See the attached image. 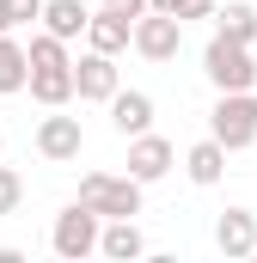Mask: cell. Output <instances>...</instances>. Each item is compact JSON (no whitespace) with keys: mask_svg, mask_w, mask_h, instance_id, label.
<instances>
[{"mask_svg":"<svg viewBox=\"0 0 257 263\" xmlns=\"http://www.w3.org/2000/svg\"><path fill=\"white\" fill-rule=\"evenodd\" d=\"M31 98H37L43 110H62L67 98H80V92H74L67 37H56V31H37V37H31Z\"/></svg>","mask_w":257,"mask_h":263,"instance_id":"1","label":"cell"},{"mask_svg":"<svg viewBox=\"0 0 257 263\" xmlns=\"http://www.w3.org/2000/svg\"><path fill=\"white\" fill-rule=\"evenodd\" d=\"M202 73H208V86L214 92H251L257 86V55L251 43H233V37H208V49H202Z\"/></svg>","mask_w":257,"mask_h":263,"instance_id":"2","label":"cell"},{"mask_svg":"<svg viewBox=\"0 0 257 263\" xmlns=\"http://www.w3.org/2000/svg\"><path fill=\"white\" fill-rule=\"evenodd\" d=\"M98 239H104V214L92 208V202H67L62 214H56V227H49V251L67 263L92 257L98 251Z\"/></svg>","mask_w":257,"mask_h":263,"instance_id":"3","label":"cell"},{"mask_svg":"<svg viewBox=\"0 0 257 263\" xmlns=\"http://www.w3.org/2000/svg\"><path fill=\"white\" fill-rule=\"evenodd\" d=\"M208 135L227 153H245L257 141V92H221L214 110H208Z\"/></svg>","mask_w":257,"mask_h":263,"instance_id":"4","label":"cell"},{"mask_svg":"<svg viewBox=\"0 0 257 263\" xmlns=\"http://www.w3.org/2000/svg\"><path fill=\"white\" fill-rule=\"evenodd\" d=\"M141 190H147V184L128 178V172H123V178H111V172H86V178H80V202H92L104 220H117V214H141Z\"/></svg>","mask_w":257,"mask_h":263,"instance_id":"5","label":"cell"},{"mask_svg":"<svg viewBox=\"0 0 257 263\" xmlns=\"http://www.w3.org/2000/svg\"><path fill=\"white\" fill-rule=\"evenodd\" d=\"M184 49V18L178 12H141L135 18V55L141 62H178Z\"/></svg>","mask_w":257,"mask_h":263,"instance_id":"6","label":"cell"},{"mask_svg":"<svg viewBox=\"0 0 257 263\" xmlns=\"http://www.w3.org/2000/svg\"><path fill=\"white\" fill-rule=\"evenodd\" d=\"M74 92H80V104H111V98L123 92V80H117V55L86 49V55L74 62Z\"/></svg>","mask_w":257,"mask_h":263,"instance_id":"7","label":"cell"},{"mask_svg":"<svg viewBox=\"0 0 257 263\" xmlns=\"http://www.w3.org/2000/svg\"><path fill=\"white\" fill-rule=\"evenodd\" d=\"M172 165H178V147H172L166 135H153V129H147V135H135V141H128V178H141V184H159Z\"/></svg>","mask_w":257,"mask_h":263,"instance_id":"8","label":"cell"},{"mask_svg":"<svg viewBox=\"0 0 257 263\" xmlns=\"http://www.w3.org/2000/svg\"><path fill=\"white\" fill-rule=\"evenodd\" d=\"M80 147H86V129H80V117H43V123H37V153H43L49 165H67V159H80Z\"/></svg>","mask_w":257,"mask_h":263,"instance_id":"9","label":"cell"},{"mask_svg":"<svg viewBox=\"0 0 257 263\" xmlns=\"http://www.w3.org/2000/svg\"><path fill=\"white\" fill-rule=\"evenodd\" d=\"M214 245H221V257H257V214L251 208H227L214 220Z\"/></svg>","mask_w":257,"mask_h":263,"instance_id":"10","label":"cell"},{"mask_svg":"<svg viewBox=\"0 0 257 263\" xmlns=\"http://www.w3.org/2000/svg\"><path fill=\"white\" fill-rule=\"evenodd\" d=\"M86 49H104V55L135 49V18L111 12V6H98V12H92V25H86Z\"/></svg>","mask_w":257,"mask_h":263,"instance_id":"11","label":"cell"},{"mask_svg":"<svg viewBox=\"0 0 257 263\" xmlns=\"http://www.w3.org/2000/svg\"><path fill=\"white\" fill-rule=\"evenodd\" d=\"M111 129L123 135V141L147 135L153 129V98H147V92H117V98H111Z\"/></svg>","mask_w":257,"mask_h":263,"instance_id":"12","label":"cell"},{"mask_svg":"<svg viewBox=\"0 0 257 263\" xmlns=\"http://www.w3.org/2000/svg\"><path fill=\"white\" fill-rule=\"evenodd\" d=\"M98 251H104V257H117V263L147 257V239H141L135 214H117V220H104V239H98Z\"/></svg>","mask_w":257,"mask_h":263,"instance_id":"13","label":"cell"},{"mask_svg":"<svg viewBox=\"0 0 257 263\" xmlns=\"http://www.w3.org/2000/svg\"><path fill=\"white\" fill-rule=\"evenodd\" d=\"M25 86H31V49L12 31H0V98L6 92H25Z\"/></svg>","mask_w":257,"mask_h":263,"instance_id":"14","label":"cell"},{"mask_svg":"<svg viewBox=\"0 0 257 263\" xmlns=\"http://www.w3.org/2000/svg\"><path fill=\"white\" fill-rule=\"evenodd\" d=\"M184 172H190V184H202V190H208V184H221V178H227V147H221L214 135H208V141H196L190 153H184Z\"/></svg>","mask_w":257,"mask_h":263,"instance_id":"15","label":"cell"},{"mask_svg":"<svg viewBox=\"0 0 257 263\" xmlns=\"http://www.w3.org/2000/svg\"><path fill=\"white\" fill-rule=\"evenodd\" d=\"M86 25H92V12H86V0H49L43 6V31H56V37H86Z\"/></svg>","mask_w":257,"mask_h":263,"instance_id":"16","label":"cell"},{"mask_svg":"<svg viewBox=\"0 0 257 263\" xmlns=\"http://www.w3.org/2000/svg\"><path fill=\"white\" fill-rule=\"evenodd\" d=\"M214 31H221V37H233V43H257V12L245 6V0H233V6H221V12H214Z\"/></svg>","mask_w":257,"mask_h":263,"instance_id":"17","label":"cell"},{"mask_svg":"<svg viewBox=\"0 0 257 263\" xmlns=\"http://www.w3.org/2000/svg\"><path fill=\"white\" fill-rule=\"evenodd\" d=\"M19 202H25V178H19L12 165H0V220L19 214Z\"/></svg>","mask_w":257,"mask_h":263,"instance_id":"18","label":"cell"},{"mask_svg":"<svg viewBox=\"0 0 257 263\" xmlns=\"http://www.w3.org/2000/svg\"><path fill=\"white\" fill-rule=\"evenodd\" d=\"M43 6H49V0H6L12 25H37V18H43Z\"/></svg>","mask_w":257,"mask_h":263,"instance_id":"19","label":"cell"},{"mask_svg":"<svg viewBox=\"0 0 257 263\" xmlns=\"http://www.w3.org/2000/svg\"><path fill=\"white\" fill-rule=\"evenodd\" d=\"M172 12H178V18H184V25H190V18H214V12H221V6H214V0H178V6H172Z\"/></svg>","mask_w":257,"mask_h":263,"instance_id":"20","label":"cell"},{"mask_svg":"<svg viewBox=\"0 0 257 263\" xmlns=\"http://www.w3.org/2000/svg\"><path fill=\"white\" fill-rule=\"evenodd\" d=\"M104 6H111V12H123V18H141V12H153L147 0H104Z\"/></svg>","mask_w":257,"mask_h":263,"instance_id":"21","label":"cell"},{"mask_svg":"<svg viewBox=\"0 0 257 263\" xmlns=\"http://www.w3.org/2000/svg\"><path fill=\"white\" fill-rule=\"evenodd\" d=\"M0 263H25V251L19 245H0Z\"/></svg>","mask_w":257,"mask_h":263,"instance_id":"22","label":"cell"},{"mask_svg":"<svg viewBox=\"0 0 257 263\" xmlns=\"http://www.w3.org/2000/svg\"><path fill=\"white\" fill-rule=\"evenodd\" d=\"M0 31H19V25H12V12H6V0H0Z\"/></svg>","mask_w":257,"mask_h":263,"instance_id":"23","label":"cell"},{"mask_svg":"<svg viewBox=\"0 0 257 263\" xmlns=\"http://www.w3.org/2000/svg\"><path fill=\"white\" fill-rule=\"evenodd\" d=\"M147 6H153V12H172V6H178V0H147Z\"/></svg>","mask_w":257,"mask_h":263,"instance_id":"24","label":"cell"},{"mask_svg":"<svg viewBox=\"0 0 257 263\" xmlns=\"http://www.w3.org/2000/svg\"><path fill=\"white\" fill-rule=\"evenodd\" d=\"M0 153H6V135H0Z\"/></svg>","mask_w":257,"mask_h":263,"instance_id":"25","label":"cell"}]
</instances>
